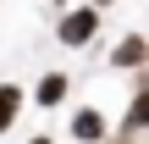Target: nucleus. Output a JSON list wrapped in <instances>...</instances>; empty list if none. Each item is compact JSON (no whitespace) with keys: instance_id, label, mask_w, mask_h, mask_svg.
I'll return each instance as SVG.
<instances>
[{"instance_id":"f257e3e1","label":"nucleus","mask_w":149,"mask_h":144,"mask_svg":"<svg viewBox=\"0 0 149 144\" xmlns=\"http://www.w3.org/2000/svg\"><path fill=\"white\" fill-rule=\"evenodd\" d=\"M94 33H100V6H77V11H66V17H61V44L83 50Z\"/></svg>"},{"instance_id":"423d86ee","label":"nucleus","mask_w":149,"mask_h":144,"mask_svg":"<svg viewBox=\"0 0 149 144\" xmlns=\"http://www.w3.org/2000/svg\"><path fill=\"white\" fill-rule=\"evenodd\" d=\"M17 111H22V94H17V83H0V133L17 122Z\"/></svg>"},{"instance_id":"39448f33","label":"nucleus","mask_w":149,"mask_h":144,"mask_svg":"<svg viewBox=\"0 0 149 144\" xmlns=\"http://www.w3.org/2000/svg\"><path fill=\"white\" fill-rule=\"evenodd\" d=\"M149 122V83H138V94H133V105H127V122H122V133H138Z\"/></svg>"},{"instance_id":"6e6552de","label":"nucleus","mask_w":149,"mask_h":144,"mask_svg":"<svg viewBox=\"0 0 149 144\" xmlns=\"http://www.w3.org/2000/svg\"><path fill=\"white\" fill-rule=\"evenodd\" d=\"M94 6H100V11H105V6H111V0H94Z\"/></svg>"},{"instance_id":"f03ea898","label":"nucleus","mask_w":149,"mask_h":144,"mask_svg":"<svg viewBox=\"0 0 149 144\" xmlns=\"http://www.w3.org/2000/svg\"><path fill=\"white\" fill-rule=\"evenodd\" d=\"M72 139H77V144H100V139H105V117H100L94 105H83V111L72 117Z\"/></svg>"},{"instance_id":"7ed1b4c3","label":"nucleus","mask_w":149,"mask_h":144,"mask_svg":"<svg viewBox=\"0 0 149 144\" xmlns=\"http://www.w3.org/2000/svg\"><path fill=\"white\" fill-rule=\"evenodd\" d=\"M144 55H149V39L144 33H127V39L111 50V67H144Z\"/></svg>"},{"instance_id":"0eeeda50","label":"nucleus","mask_w":149,"mask_h":144,"mask_svg":"<svg viewBox=\"0 0 149 144\" xmlns=\"http://www.w3.org/2000/svg\"><path fill=\"white\" fill-rule=\"evenodd\" d=\"M28 144H55V139H28Z\"/></svg>"},{"instance_id":"20e7f679","label":"nucleus","mask_w":149,"mask_h":144,"mask_svg":"<svg viewBox=\"0 0 149 144\" xmlns=\"http://www.w3.org/2000/svg\"><path fill=\"white\" fill-rule=\"evenodd\" d=\"M66 89H72V83H66V72H44V83L33 89V100H39V105H61V100H66Z\"/></svg>"},{"instance_id":"1a4fd4ad","label":"nucleus","mask_w":149,"mask_h":144,"mask_svg":"<svg viewBox=\"0 0 149 144\" xmlns=\"http://www.w3.org/2000/svg\"><path fill=\"white\" fill-rule=\"evenodd\" d=\"M116 144H133V139H116Z\"/></svg>"}]
</instances>
